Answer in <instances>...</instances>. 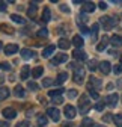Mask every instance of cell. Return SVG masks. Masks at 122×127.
<instances>
[{
  "label": "cell",
  "mask_w": 122,
  "mask_h": 127,
  "mask_svg": "<svg viewBox=\"0 0 122 127\" xmlns=\"http://www.w3.org/2000/svg\"><path fill=\"white\" fill-rule=\"evenodd\" d=\"M89 109H90V100H89V97L86 94H83L81 97L79 98V112L81 115H86Z\"/></svg>",
  "instance_id": "cell-1"
},
{
  "label": "cell",
  "mask_w": 122,
  "mask_h": 127,
  "mask_svg": "<svg viewBox=\"0 0 122 127\" xmlns=\"http://www.w3.org/2000/svg\"><path fill=\"white\" fill-rule=\"evenodd\" d=\"M71 67L74 68V77H72V79H74V82H75V83H79V85L83 83V80H84V70H83L80 65L77 67L75 64H72Z\"/></svg>",
  "instance_id": "cell-2"
},
{
  "label": "cell",
  "mask_w": 122,
  "mask_h": 127,
  "mask_svg": "<svg viewBox=\"0 0 122 127\" xmlns=\"http://www.w3.org/2000/svg\"><path fill=\"white\" fill-rule=\"evenodd\" d=\"M116 18H113V17H101L100 18V24L105 29V30H110V29H113L115 26H116Z\"/></svg>",
  "instance_id": "cell-3"
},
{
  "label": "cell",
  "mask_w": 122,
  "mask_h": 127,
  "mask_svg": "<svg viewBox=\"0 0 122 127\" xmlns=\"http://www.w3.org/2000/svg\"><path fill=\"white\" fill-rule=\"evenodd\" d=\"M47 115H48L54 123H57V121L60 120V112H59V109H56V107H48V109H47Z\"/></svg>",
  "instance_id": "cell-4"
},
{
  "label": "cell",
  "mask_w": 122,
  "mask_h": 127,
  "mask_svg": "<svg viewBox=\"0 0 122 127\" xmlns=\"http://www.w3.org/2000/svg\"><path fill=\"white\" fill-rule=\"evenodd\" d=\"M63 114H65V117H66L68 120H72V118H75L77 109H75L74 106H71V104H68V106H65V109H63Z\"/></svg>",
  "instance_id": "cell-5"
},
{
  "label": "cell",
  "mask_w": 122,
  "mask_h": 127,
  "mask_svg": "<svg viewBox=\"0 0 122 127\" xmlns=\"http://www.w3.org/2000/svg\"><path fill=\"white\" fill-rule=\"evenodd\" d=\"M89 80H90V82L87 83V89H89V91H90V89H95V91H97V89H100L101 85H102L101 80H100V79H97V77H90Z\"/></svg>",
  "instance_id": "cell-6"
},
{
  "label": "cell",
  "mask_w": 122,
  "mask_h": 127,
  "mask_svg": "<svg viewBox=\"0 0 122 127\" xmlns=\"http://www.w3.org/2000/svg\"><path fill=\"white\" fill-rule=\"evenodd\" d=\"M118 100H119L118 94H110V95H107V97H105V103H107L110 107H115V106L118 104Z\"/></svg>",
  "instance_id": "cell-7"
},
{
  "label": "cell",
  "mask_w": 122,
  "mask_h": 127,
  "mask_svg": "<svg viewBox=\"0 0 122 127\" xmlns=\"http://www.w3.org/2000/svg\"><path fill=\"white\" fill-rule=\"evenodd\" d=\"M18 52V45L17 44H8L6 47H5V55L6 56H11V55H14V53H17Z\"/></svg>",
  "instance_id": "cell-8"
},
{
  "label": "cell",
  "mask_w": 122,
  "mask_h": 127,
  "mask_svg": "<svg viewBox=\"0 0 122 127\" xmlns=\"http://www.w3.org/2000/svg\"><path fill=\"white\" fill-rule=\"evenodd\" d=\"M3 117L8 118V120H14L17 117V112H15V109H12V107H6V109H3Z\"/></svg>",
  "instance_id": "cell-9"
},
{
  "label": "cell",
  "mask_w": 122,
  "mask_h": 127,
  "mask_svg": "<svg viewBox=\"0 0 122 127\" xmlns=\"http://www.w3.org/2000/svg\"><path fill=\"white\" fill-rule=\"evenodd\" d=\"M100 70H101V73H102V74H109V73L112 71V65H110V62H107V61L101 62V64H100Z\"/></svg>",
  "instance_id": "cell-10"
},
{
  "label": "cell",
  "mask_w": 122,
  "mask_h": 127,
  "mask_svg": "<svg viewBox=\"0 0 122 127\" xmlns=\"http://www.w3.org/2000/svg\"><path fill=\"white\" fill-rule=\"evenodd\" d=\"M21 56H23V59H32V58L36 56V53L33 50H30V49H23L21 50Z\"/></svg>",
  "instance_id": "cell-11"
},
{
  "label": "cell",
  "mask_w": 122,
  "mask_h": 127,
  "mask_svg": "<svg viewBox=\"0 0 122 127\" xmlns=\"http://www.w3.org/2000/svg\"><path fill=\"white\" fill-rule=\"evenodd\" d=\"M83 12H94L95 11V3L94 2H83Z\"/></svg>",
  "instance_id": "cell-12"
},
{
  "label": "cell",
  "mask_w": 122,
  "mask_h": 127,
  "mask_svg": "<svg viewBox=\"0 0 122 127\" xmlns=\"http://www.w3.org/2000/svg\"><path fill=\"white\" fill-rule=\"evenodd\" d=\"M42 21L44 23H48L50 20H51V11H50V8H44V11H42Z\"/></svg>",
  "instance_id": "cell-13"
},
{
  "label": "cell",
  "mask_w": 122,
  "mask_h": 127,
  "mask_svg": "<svg viewBox=\"0 0 122 127\" xmlns=\"http://www.w3.org/2000/svg\"><path fill=\"white\" fill-rule=\"evenodd\" d=\"M57 45H59V49H62V50H68L69 45H71V42H69L66 38H60L59 42H57Z\"/></svg>",
  "instance_id": "cell-14"
},
{
  "label": "cell",
  "mask_w": 122,
  "mask_h": 127,
  "mask_svg": "<svg viewBox=\"0 0 122 127\" xmlns=\"http://www.w3.org/2000/svg\"><path fill=\"white\" fill-rule=\"evenodd\" d=\"M14 94H15V97H18V98H23L24 95H26V92H24V88L21 86V85H17L14 88Z\"/></svg>",
  "instance_id": "cell-15"
},
{
  "label": "cell",
  "mask_w": 122,
  "mask_h": 127,
  "mask_svg": "<svg viewBox=\"0 0 122 127\" xmlns=\"http://www.w3.org/2000/svg\"><path fill=\"white\" fill-rule=\"evenodd\" d=\"M72 56H74L75 59H77V61H86V53H84L83 50H80V49H77V50H74Z\"/></svg>",
  "instance_id": "cell-16"
},
{
  "label": "cell",
  "mask_w": 122,
  "mask_h": 127,
  "mask_svg": "<svg viewBox=\"0 0 122 127\" xmlns=\"http://www.w3.org/2000/svg\"><path fill=\"white\" fill-rule=\"evenodd\" d=\"M66 59H68V56H66L65 53H59V55L51 61V64H54V65H56V64H60V62H66Z\"/></svg>",
  "instance_id": "cell-17"
},
{
  "label": "cell",
  "mask_w": 122,
  "mask_h": 127,
  "mask_svg": "<svg viewBox=\"0 0 122 127\" xmlns=\"http://www.w3.org/2000/svg\"><path fill=\"white\" fill-rule=\"evenodd\" d=\"M54 53V45H48L42 50V58H50Z\"/></svg>",
  "instance_id": "cell-18"
},
{
  "label": "cell",
  "mask_w": 122,
  "mask_h": 127,
  "mask_svg": "<svg viewBox=\"0 0 122 127\" xmlns=\"http://www.w3.org/2000/svg\"><path fill=\"white\" fill-rule=\"evenodd\" d=\"M110 42H112L113 47H121V45H122V38H121L119 35H113V36L110 38Z\"/></svg>",
  "instance_id": "cell-19"
},
{
  "label": "cell",
  "mask_w": 122,
  "mask_h": 127,
  "mask_svg": "<svg viewBox=\"0 0 122 127\" xmlns=\"http://www.w3.org/2000/svg\"><path fill=\"white\" fill-rule=\"evenodd\" d=\"M36 2H32V3H30V8H29V11H27V15H29V17L30 18H33L35 17V15H36Z\"/></svg>",
  "instance_id": "cell-20"
},
{
  "label": "cell",
  "mask_w": 122,
  "mask_h": 127,
  "mask_svg": "<svg viewBox=\"0 0 122 127\" xmlns=\"http://www.w3.org/2000/svg\"><path fill=\"white\" fill-rule=\"evenodd\" d=\"M72 44L75 45V47H77V49H81V47H83V38L81 36H79V35H75L74 38H72Z\"/></svg>",
  "instance_id": "cell-21"
},
{
  "label": "cell",
  "mask_w": 122,
  "mask_h": 127,
  "mask_svg": "<svg viewBox=\"0 0 122 127\" xmlns=\"http://www.w3.org/2000/svg\"><path fill=\"white\" fill-rule=\"evenodd\" d=\"M65 80H68V73H59L57 79H56V83L57 85H62Z\"/></svg>",
  "instance_id": "cell-22"
},
{
  "label": "cell",
  "mask_w": 122,
  "mask_h": 127,
  "mask_svg": "<svg viewBox=\"0 0 122 127\" xmlns=\"http://www.w3.org/2000/svg\"><path fill=\"white\" fill-rule=\"evenodd\" d=\"M29 74H30V67L24 65V67L21 68V74H20V77L23 79V80H26V79L29 77Z\"/></svg>",
  "instance_id": "cell-23"
},
{
  "label": "cell",
  "mask_w": 122,
  "mask_h": 127,
  "mask_svg": "<svg viewBox=\"0 0 122 127\" xmlns=\"http://www.w3.org/2000/svg\"><path fill=\"white\" fill-rule=\"evenodd\" d=\"M107 41H109V38H107V36H102L101 42L97 45V50H98V52H102V50L105 49V45H107Z\"/></svg>",
  "instance_id": "cell-24"
},
{
  "label": "cell",
  "mask_w": 122,
  "mask_h": 127,
  "mask_svg": "<svg viewBox=\"0 0 122 127\" xmlns=\"http://www.w3.org/2000/svg\"><path fill=\"white\" fill-rule=\"evenodd\" d=\"M8 97H9V89L6 86H2L0 88V100H5Z\"/></svg>",
  "instance_id": "cell-25"
},
{
  "label": "cell",
  "mask_w": 122,
  "mask_h": 127,
  "mask_svg": "<svg viewBox=\"0 0 122 127\" xmlns=\"http://www.w3.org/2000/svg\"><path fill=\"white\" fill-rule=\"evenodd\" d=\"M42 67H36V68H33V71H32V77L33 79H39L41 76H42Z\"/></svg>",
  "instance_id": "cell-26"
},
{
  "label": "cell",
  "mask_w": 122,
  "mask_h": 127,
  "mask_svg": "<svg viewBox=\"0 0 122 127\" xmlns=\"http://www.w3.org/2000/svg\"><path fill=\"white\" fill-rule=\"evenodd\" d=\"M62 92H63V89H62V88H57V89L50 91V92H48V95H50L51 98H54V97H59V95H62Z\"/></svg>",
  "instance_id": "cell-27"
},
{
  "label": "cell",
  "mask_w": 122,
  "mask_h": 127,
  "mask_svg": "<svg viewBox=\"0 0 122 127\" xmlns=\"http://www.w3.org/2000/svg\"><path fill=\"white\" fill-rule=\"evenodd\" d=\"M0 30H3L5 33H8V35H12L14 33V29L11 26H8V24H0Z\"/></svg>",
  "instance_id": "cell-28"
},
{
  "label": "cell",
  "mask_w": 122,
  "mask_h": 127,
  "mask_svg": "<svg viewBox=\"0 0 122 127\" xmlns=\"http://www.w3.org/2000/svg\"><path fill=\"white\" fill-rule=\"evenodd\" d=\"M113 121H115V124H116L118 127H122V114H116V115L113 117Z\"/></svg>",
  "instance_id": "cell-29"
},
{
  "label": "cell",
  "mask_w": 122,
  "mask_h": 127,
  "mask_svg": "<svg viewBox=\"0 0 122 127\" xmlns=\"http://www.w3.org/2000/svg\"><path fill=\"white\" fill-rule=\"evenodd\" d=\"M11 20H14L15 23H18V24H24V20L20 17V15H17V14H12L11 15Z\"/></svg>",
  "instance_id": "cell-30"
},
{
  "label": "cell",
  "mask_w": 122,
  "mask_h": 127,
  "mask_svg": "<svg viewBox=\"0 0 122 127\" xmlns=\"http://www.w3.org/2000/svg\"><path fill=\"white\" fill-rule=\"evenodd\" d=\"M81 126H83V127H95L94 121L90 120V118H84V120H83V123H81Z\"/></svg>",
  "instance_id": "cell-31"
},
{
  "label": "cell",
  "mask_w": 122,
  "mask_h": 127,
  "mask_svg": "<svg viewBox=\"0 0 122 127\" xmlns=\"http://www.w3.org/2000/svg\"><path fill=\"white\" fill-rule=\"evenodd\" d=\"M87 67H89V70H90V71H95V70H97V67H100V65L97 64V61H89Z\"/></svg>",
  "instance_id": "cell-32"
},
{
  "label": "cell",
  "mask_w": 122,
  "mask_h": 127,
  "mask_svg": "<svg viewBox=\"0 0 122 127\" xmlns=\"http://www.w3.org/2000/svg\"><path fill=\"white\" fill-rule=\"evenodd\" d=\"M53 85V80L50 77H45L44 80H42V86H45V88H48V86H51Z\"/></svg>",
  "instance_id": "cell-33"
},
{
  "label": "cell",
  "mask_w": 122,
  "mask_h": 127,
  "mask_svg": "<svg viewBox=\"0 0 122 127\" xmlns=\"http://www.w3.org/2000/svg\"><path fill=\"white\" fill-rule=\"evenodd\" d=\"M27 88L32 89V91H38V89H39V86H38L35 82H29V83H27Z\"/></svg>",
  "instance_id": "cell-34"
},
{
  "label": "cell",
  "mask_w": 122,
  "mask_h": 127,
  "mask_svg": "<svg viewBox=\"0 0 122 127\" xmlns=\"http://www.w3.org/2000/svg\"><path fill=\"white\" fill-rule=\"evenodd\" d=\"M38 36H42V38H47V36H48V30H47V29H41V30L38 32Z\"/></svg>",
  "instance_id": "cell-35"
},
{
  "label": "cell",
  "mask_w": 122,
  "mask_h": 127,
  "mask_svg": "<svg viewBox=\"0 0 122 127\" xmlns=\"http://www.w3.org/2000/svg\"><path fill=\"white\" fill-rule=\"evenodd\" d=\"M38 124L39 126H45V124H47V118H45V117H38Z\"/></svg>",
  "instance_id": "cell-36"
},
{
  "label": "cell",
  "mask_w": 122,
  "mask_h": 127,
  "mask_svg": "<svg viewBox=\"0 0 122 127\" xmlns=\"http://www.w3.org/2000/svg\"><path fill=\"white\" fill-rule=\"evenodd\" d=\"M15 127H30V123L29 121H20V123H17Z\"/></svg>",
  "instance_id": "cell-37"
},
{
  "label": "cell",
  "mask_w": 122,
  "mask_h": 127,
  "mask_svg": "<svg viewBox=\"0 0 122 127\" xmlns=\"http://www.w3.org/2000/svg\"><path fill=\"white\" fill-rule=\"evenodd\" d=\"M89 94H90V97L95 98V100H98V98H100V95H98V92H97L95 89H90V91H89Z\"/></svg>",
  "instance_id": "cell-38"
},
{
  "label": "cell",
  "mask_w": 122,
  "mask_h": 127,
  "mask_svg": "<svg viewBox=\"0 0 122 127\" xmlns=\"http://www.w3.org/2000/svg\"><path fill=\"white\" fill-rule=\"evenodd\" d=\"M68 97L69 98H75V97H77V91H75V89H69L68 91Z\"/></svg>",
  "instance_id": "cell-39"
},
{
  "label": "cell",
  "mask_w": 122,
  "mask_h": 127,
  "mask_svg": "<svg viewBox=\"0 0 122 127\" xmlns=\"http://www.w3.org/2000/svg\"><path fill=\"white\" fill-rule=\"evenodd\" d=\"M98 27H100V24H94V26H92V36H94V39L97 38V32H98Z\"/></svg>",
  "instance_id": "cell-40"
},
{
  "label": "cell",
  "mask_w": 122,
  "mask_h": 127,
  "mask_svg": "<svg viewBox=\"0 0 122 127\" xmlns=\"http://www.w3.org/2000/svg\"><path fill=\"white\" fill-rule=\"evenodd\" d=\"M62 101H63L62 95H59V97H54V98H53V104H60Z\"/></svg>",
  "instance_id": "cell-41"
},
{
  "label": "cell",
  "mask_w": 122,
  "mask_h": 127,
  "mask_svg": "<svg viewBox=\"0 0 122 127\" xmlns=\"http://www.w3.org/2000/svg\"><path fill=\"white\" fill-rule=\"evenodd\" d=\"M104 106H105V104H104L102 101H100V103H97V104H95V109L98 110V112H101V110L104 109Z\"/></svg>",
  "instance_id": "cell-42"
},
{
  "label": "cell",
  "mask_w": 122,
  "mask_h": 127,
  "mask_svg": "<svg viewBox=\"0 0 122 127\" xmlns=\"http://www.w3.org/2000/svg\"><path fill=\"white\" fill-rule=\"evenodd\" d=\"M113 71H115V74H121L122 73V67L121 65H115L113 67Z\"/></svg>",
  "instance_id": "cell-43"
},
{
  "label": "cell",
  "mask_w": 122,
  "mask_h": 127,
  "mask_svg": "<svg viewBox=\"0 0 122 127\" xmlns=\"http://www.w3.org/2000/svg\"><path fill=\"white\" fill-rule=\"evenodd\" d=\"M0 70H9V64L8 62H2L0 64Z\"/></svg>",
  "instance_id": "cell-44"
},
{
  "label": "cell",
  "mask_w": 122,
  "mask_h": 127,
  "mask_svg": "<svg viewBox=\"0 0 122 127\" xmlns=\"http://www.w3.org/2000/svg\"><path fill=\"white\" fill-rule=\"evenodd\" d=\"M60 11H62V12H66V14H69L71 11H69V8L66 6V5H60Z\"/></svg>",
  "instance_id": "cell-45"
},
{
  "label": "cell",
  "mask_w": 122,
  "mask_h": 127,
  "mask_svg": "<svg viewBox=\"0 0 122 127\" xmlns=\"http://www.w3.org/2000/svg\"><path fill=\"white\" fill-rule=\"evenodd\" d=\"M80 29H81V33H83V35H87L89 32H90V30H89L86 26H80Z\"/></svg>",
  "instance_id": "cell-46"
},
{
  "label": "cell",
  "mask_w": 122,
  "mask_h": 127,
  "mask_svg": "<svg viewBox=\"0 0 122 127\" xmlns=\"http://www.w3.org/2000/svg\"><path fill=\"white\" fill-rule=\"evenodd\" d=\"M112 117H113V115H110V114H105V115H104V118H102V120H104V121H105V123H109V121H112Z\"/></svg>",
  "instance_id": "cell-47"
},
{
  "label": "cell",
  "mask_w": 122,
  "mask_h": 127,
  "mask_svg": "<svg viewBox=\"0 0 122 127\" xmlns=\"http://www.w3.org/2000/svg\"><path fill=\"white\" fill-rule=\"evenodd\" d=\"M5 11H6V3L0 2V12H5Z\"/></svg>",
  "instance_id": "cell-48"
},
{
  "label": "cell",
  "mask_w": 122,
  "mask_h": 127,
  "mask_svg": "<svg viewBox=\"0 0 122 127\" xmlns=\"http://www.w3.org/2000/svg\"><path fill=\"white\" fill-rule=\"evenodd\" d=\"M98 6H100V9H107V3H105V2H100Z\"/></svg>",
  "instance_id": "cell-49"
},
{
  "label": "cell",
  "mask_w": 122,
  "mask_h": 127,
  "mask_svg": "<svg viewBox=\"0 0 122 127\" xmlns=\"http://www.w3.org/2000/svg\"><path fill=\"white\" fill-rule=\"evenodd\" d=\"M0 127H9V123L8 121H0Z\"/></svg>",
  "instance_id": "cell-50"
},
{
  "label": "cell",
  "mask_w": 122,
  "mask_h": 127,
  "mask_svg": "<svg viewBox=\"0 0 122 127\" xmlns=\"http://www.w3.org/2000/svg\"><path fill=\"white\" fill-rule=\"evenodd\" d=\"M62 127H72V123H63Z\"/></svg>",
  "instance_id": "cell-51"
},
{
  "label": "cell",
  "mask_w": 122,
  "mask_h": 127,
  "mask_svg": "<svg viewBox=\"0 0 122 127\" xmlns=\"http://www.w3.org/2000/svg\"><path fill=\"white\" fill-rule=\"evenodd\" d=\"M3 82V76H0V83H2Z\"/></svg>",
  "instance_id": "cell-52"
},
{
  "label": "cell",
  "mask_w": 122,
  "mask_h": 127,
  "mask_svg": "<svg viewBox=\"0 0 122 127\" xmlns=\"http://www.w3.org/2000/svg\"><path fill=\"white\" fill-rule=\"evenodd\" d=\"M0 50H2V42H0Z\"/></svg>",
  "instance_id": "cell-53"
},
{
  "label": "cell",
  "mask_w": 122,
  "mask_h": 127,
  "mask_svg": "<svg viewBox=\"0 0 122 127\" xmlns=\"http://www.w3.org/2000/svg\"><path fill=\"white\" fill-rule=\"evenodd\" d=\"M121 64H122V55H121Z\"/></svg>",
  "instance_id": "cell-54"
},
{
  "label": "cell",
  "mask_w": 122,
  "mask_h": 127,
  "mask_svg": "<svg viewBox=\"0 0 122 127\" xmlns=\"http://www.w3.org/2000/svg\"><path fill=\"white\" fill-rule=\"evenodd\" d=\"M95 127H102V126H95Z\"/></svg>",
  "instance_id": "cell-55"
}]
</instances>
